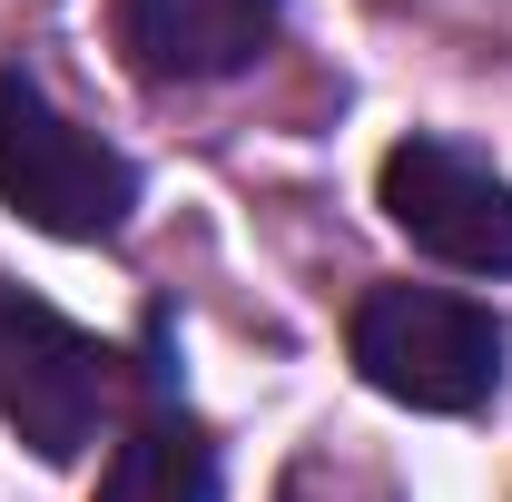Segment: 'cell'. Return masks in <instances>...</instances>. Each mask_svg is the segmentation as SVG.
I'll list each match as a JSON object with an SVG mask.
<instances>
[{"label":"cell","mask_w":512,"mask_h":502,"mask_svg":"<svg viewBox=\"0 0 512 502\" xmlns=\"http://www.w3.org/2000/svg\"><path fill=\"white\" fill-rule=\"evenodd\" d=\"M99 502H217V453H207V434L168 404V384L148 394V414L119 434L109 473H99Z\"/></svg>","instance_id":"cell-6"},{"label":"cell","mask_w":512,"mask_h":502,"mask_svg":"<svg viewBox=\"0 0 512 502\" xmlns=\"http://www.w3.org/2000/svg\"><path fill=\"white\" fill-rule=\"evenodd\" d=\"M276 502H394L375 483V473H355V463H335V453H316V463H296V483Z\"/></svg>","instance_id":"cell-7"},{"label":"cell","mask_w":512,"mask_h":502,"mask_svg":"<svg viewBox=\"0 0 512 502\" xmlns=\"http://www.w3.org/2000/svg\"><path fill=\"white\" fill-rule=\"evenodd\" d=\"M109 394H119V355L89 325H69L50 296L0 276V424L40 463H79L109 424Z\"/></svg>","instance_id":"cell-3"},{"label":"cell","mask_w":512,"mask_h":502,"mask_svg":"<svg viewBox=\"0 0 512 502\" xmlns=\"http://www.w3.org/2000/svg\"><path fill=\"white\" fill-rule=\"evenodd\" d=\"M503 315L444 286H375L355 306V375L414 414H473L503 384Z\"/></svg>","instance_id":"cell-2"},{"label":"cell","mask_w":512,"mask_h":502,"mask_svg":"<svg viewBox=\"0 0 512 502\" xmlns=\"http://www.w3.org/2000/svg\"><path fill=\"white\" fill-rule=\"evenodd\" d=\"M0 207L30 217L40 237H69V247H99L119 237L128 207H138V168L99 128H79L20 69H0Z\"/></svg>","instance_id":"cell-1"},{"label":"cell","mask_w":512,"mask_h":502,"mask_svg":"<svg viewBox=\"0 0 512 502\" xmlns=\"http://www.w3.org/2000/svg\"><path fill=\"white\" fill-rule=\"evenodd\" d=\"M375 197L434 266L512 276V178L493 158H473V148H453V138H404V148H384Z\"/></svg>","instance_id":"cell-4"},{"label":"cell","mask_w":512,"mask_h":502,"mask_svg":"<svg viewBox=\"0 0 512 502\" xmlns=\"http://www.w3.org/2000/svg\"><path fill=\"white\" fill-rule=\"evenodd\" d=\"M286 0H119V40L148 79H227L276 40Z\"/></svg>","instance_id":"cell-5"}]
</instances>
